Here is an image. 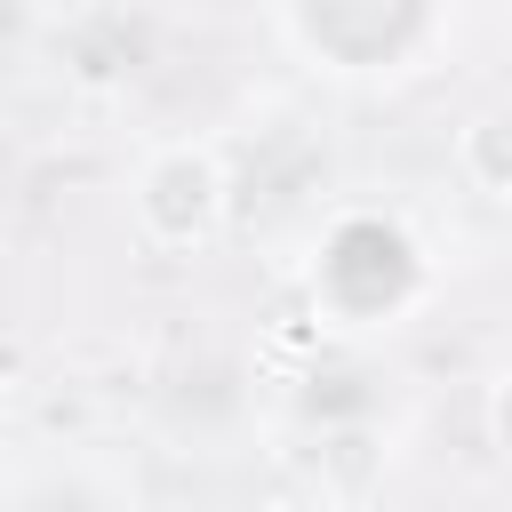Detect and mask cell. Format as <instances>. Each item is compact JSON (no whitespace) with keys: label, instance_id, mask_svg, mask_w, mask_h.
<instances>
[{"label":"cell","instance_id":"cell-1","mask_svg":"<svg viewBox=\"0 0 512 512\" xmlns=\"http://www.w3.org/2000/svg\"><path fill=\"white\" fill-rule=\"evenodd\" d=\"M136 224L160 248H200L224 224V168L208 144H160L136 176Z\"/></svg>","mask_w":512,"mask_h":512},{"label":"cell","instance_id":"cell-2","mask_svg":"<svg viewBox=\"0 0 512 512\" xmlns=\"http://www.w3.org/2000/svg\"><path fill=\"white\" fill-rule=\"evenodd\" d=\"M456 168H464L472 192L512 200V104H488L456 128Z\"/></svg>","mask_w":512,"mask_h":512},{"label":"cell","instance_id":"cell-3","mask_svg":"<svg viewBox=\"0 0 512 512\" xmlns=\"http://www.w3.org/2000/svg\"><path fill=\"white\" fill-rule=\"evenodd\" d=\"M488 416H496V440H504V456H512V376L496 384V408H488Z\"/></svg>","mask_w":512,"mask_h":512}]
</instances>
